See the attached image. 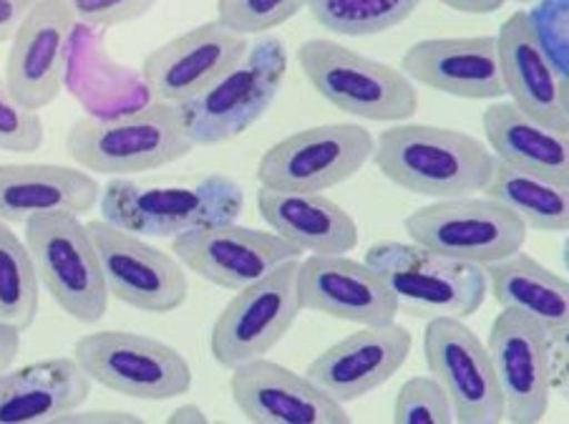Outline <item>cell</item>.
I'll list each match as a JSON object with an SVG mask.
<instances>
[{"label":"cell","mask_w":569,"mask_h":424,"mask_svg":"<svg viewBox=\"0 0 569 424\" xmlns=\"http://www.w3.org/2000/svg\"><path fill=\"white\" fill-rule=\"evenodd\" d=\"M248 49V36L234 33L220 21H207L147 53L141 79L157 101L182 103L230 71Z\"/></svg>","instance_id":"ac0fdd59"},{"label":"cell","mask_w":569,"mask_h":424,"mask_svg":"<svg viewBox=\"0 0 569 424\" xmlns=\"http://www.w3.org/2000/svg\"><path fill=\"white\" fill-rule=\"evenodd\" d=\"M423 0H308V11L328 33L363 39L398 28L419 11Z\"/></svg>","instance_id":"f546056e"},{"label":"cell","mask_w":569,"mask_h":424,"mask_svg":"<svg viewBox=\"0 0 569 424\" xmlns=\"http://www.w3.org/2000/svg\"><path fill=\"white\" fill-rule=\"evenodd\" d=\"M76 21L63 0H36L18 26L6 59V83L23 107L41 111L59 99L69 73Z\"/></svg>","instance_id":"e0dca14e"},{"label":"cell","mask_w":569,"mask_h":424,"mask_svg":"<svg viewBox=\"0 0 569 424\" xmlns=\"http://www.w3.org/2000/svg\"><path fill=\"white\" fill-rule=\"evenodd\" d=\"M73 359L89 374L91 384L121 397L167 402L192 390V366L159 338L134 332H93L73 346Z\"/></svg>","instance_id":"ba28073f"},{"label":"cell","mask_w":569,"mask_h":424,"mask_svg":"<svg viewBox=\"0 0 569 424\" xmlns=\"http://www.w3.org/2000/svg\"><path fill=\"white\" fill-rule=\"evenodd\" d=\"M529 18L549 53L567 71V0H542V8L537 13H529Z\"/></svg>","instance_id":"e575fe53"},{"label":"cell","mask_w":569,"mask_h":424,"mask_svg":"<svg viewBox=\"0 0 569 424\" xmlns=\"http://www.w3.org/2000/svg\"><path fill=\"white\" fill-rule=\"evenodd\" d=\"M46 129L38 111L23 107L0 79V152L33 155L43 147Z\"/></svg>","instance_id":"d6a6232c"},{"label":"cell","mask_w":569,"mask_h":424,"mask_svg":"<svg viewBox=\"0 0 569 424\" xmlns=\"http://www.w3.org/2000/svg\"><path fill=\"white\" fill-rule=\"evenodd\" d=\"M366 263L396 294L398 308L416 318L479 314L487 300V273L477 263L457 260L416 243L378 240Z\"/></svg>","instance_id":"8992f818"},{"label":"cell","mask_w":569,"mask_h":424,"mask_svg":"<svg viewBox=\"0 0 569 424\" xmlns=\"http://www.w3.org/2000/svg\"><path fill=\"white\" fill-rule=\"evenodd\" d=\"M423 359L429 374L449 394L459 424L505 422V402L491 366L487 344L463 318H429L423 332Z\"/></svg>","instance_id":"5bb4252c"},{"label":"cell","mask_w":569,"mask_h":424,"mask_svg":"<svg viewBox=\"0 0 569 424\" xmlns=\"http://www.w3.org/2000/svg\"><path fill=\"white\" fill-rule=\"evenodd\" d=\"M41 308V280L26 240L0 220V324L28 332Z\"/></svg>","instance_id":"f1b7e54d"},{"label":"cell","mask_w":569,"mask_h":424,"mask_svg":"<svg viewBox=\"0 0 569 424\" xmlns=\"http://www.w3.org/2000/svg\"><path fill=\"white\" fill-rule=\"evenodd\" d=\"M177 103L151 101L111 117L76 119L66 135V152L91 175L127 177L174 165L192 152Z\"/></svg>","instance_id":"3957f363"},{"label":"cell","mask_w":569,"mask_h":424,"mask_svg":"<svg viewBox=\"0 0 569 424\" xmlns=\"http://www.w3.org/2000/svg\"><path fill=\"white\" fill-rule=\"evenodd\" d=\"M401 71L413 83L467 101L507 97L499 71L497 36H451L416 41L403 53Z\"/></svg>","instance_id":"7402d4cb"},{"label":"cell","mask_w":569,"mask_h":424,"mask_svg":"<svg viewBox=\"0 0 569 424\" xmlns=\"http://www.w3.org/2000/svg\"><path fill=\"white\" fill-rule=\"evenodd\" d=\"M413 336L403 324L360 326L310 362L306 376L340 404H350L403 369Z\"/></svg>","instance_id":"44dd1931"},{"label":"cell","mask_w":569,"mask_h":424,"mask_svg":"<svg viewBox=\"0 0 569 424\" xmlns=\"http://www.w3.org/2000/svg\"><path fill=\"white\" fill-rule=\"evenodd\" d=\"M101 185L76 165H0V220L26 223L43 213L87 215L99 205Z\"/></svg>","instance_id":"cb8c5ba5"},{"label":"cell","mask_w":569,"mask_h":424,"mask_svg":"<svg viewBox=\"0 0 569 424\" xmlns=\"http://www.w3.org/2000/svg\"><path fill=\"white\" fill-rule=\"evenodd\" d=\"M172 240V256L184 268L224 290H240L282 263L302 258V250L278 233L237 223L182 233Z\"/></svg>","instance_id":"9a60e30c"},{"label":"cell","mask_w":569,"mask_h":424,"mask_svg":"<svg viewBox=\"0 0 569 424\" xmlns=\"http://www.w3.org/2000/svg\"><path fill=\"white\" fill-rule=\"evenodd\" d=\"M258 213L272 233L308 256H348L360 233L353 215L322 193H274L260 187Z\"/></svg>","instance_id":"d4e9b609"},{"label":"cell","mask_w":569,"mask_h":424,"mask_svg":"<svg viewBox=\"0 0 569 424\" xmlns=\"http://www.w3.org/2000/svg\"><path fill=\"white\" fill-rule=\"evenodd\" d=\"M288 66L284 43L274 36H260L230 71L202 93L177 103L192 145H227L258 125L278 99Z\"/></svg>","instance_id":"277c9868"},{"label":"cell","mask_w":569,"mask_h":424,"mask_svg":"<svg viewBox=\"0 0 569 424\" xmlns=\"http://www.w3.org/2000/svg\"><path fill=\"white\" fill-rule=\"evenodd\" d=\"M567 344L511 308H501L489 328L487 352L505 402V420L537 424L545 420L559 379V354Z\"/></svg>","instance_id":"8fae6325"},{"label":"cell","mask_w":569,"mask_h":424,"mask_svg":"<svg viewBox=\"0 0 569 424\" xmlns=\"http://www.w3.org/2000/svg\"><path fill=\"white\" fill-rule=\"evenodd\" d=\"M499 71L517 109L539 125L569 135L567 71L555 61L527 11L511 13L497 33Z\"/></svg>","instance_id":"2e32d148"},{"label":"cell","mask_w":569,"mask_h":424,"mask_svg":"<svg viewBox=\"0 0 569 424\" xmlns=\"http://www.w3.org/2000/svg\"><path fill=\"white\" fill-rule=\"evenodd\" d=\"M393 422L396 424H413V422H431V424H453V410L449 394L443 386L433 379L431 374L411 376L396 392L393 402Z\"/></svg>","instance_id":"1f68e13d"},{"label":"cell","mask_w":569,"mask_h":424,"mask_svg":"<svg viewBox=\"0 0 569 424\" xmlns=\"http://www.w3.org/2000/svg\"><path fill=\"white\" fill-rule=\"evenodd\" d=\"M21 354V332L8 324H0V374L11 369Z\"/></svg>","instance_id":"74e56055"},{"label":"cell","mask_w":569,"mask_h":424,"mask_svg":"<svg viewBox=\"0 0 569 424\" xmlns=\"http://www.w3.org/2000/svg\"><path fill=\"white\" fill-rule=\"evenodd\" d=\"M99 207L103 220L141 238H177L182 233L237 223L244 193L224 175H207L184 185L117 177L103 185Z\"/></svg>","instance_id":"7a4b0ae2"},{"label":"cell","mask_w":569,"mask_h":424,"mask_svg":"<svg viewBox=\"0 0 569 424\" xmlns=\"http://www.w3.org/2000/svg\"><path fill=\"white\" fill-rule=\"evenodd\" d=\"M306 6L308 0H217V21L240 36H264Z\"/></svg>","instance_id":"4dcf8cb0"},{"label":"cell","mask_w":569,"mask_h":424,"mask_svg":"<svg viewBox=\"0 0 569 424\" xmlns=\"http://www.w3.org/2000/svg\"><path fill=\"white\" fill-rule=\"evenodd\" d=\"M371 159L388 183L433 200L481 195L495 169L487 141L411 119L383 129Z\"/></svg>","instance_id":"6da1fadb"},{"label":"cell","mask_w":569,"mask_h":424,"mask_svg":"<svg viewBox=\"0 0 569 424\" xmlns=\"http://www.w3.org/2000/svg\"><path fill=\"white\" fill-rule=\"evenodd\" d=\"M376 137L356 121L318 125L288 135L260 157L258 183L274 193H326L371 162Z\"/></svg>","instance_id":"9c48e42d"},{"label":"cell","mask_w":569,"mask_h":424,"mask_svg":"<svg viewBox=\"0 0 569 424\" xmlns=\"http://www.w3.org/2000/svg\"><path fill=\"white\" fill-rule=\"evenodd\" d=\"M63 3L71 11L76 26L109 31V28L141 21L159 0H63Z\"/></svg>","instance_id":"836d02e7"},{"label":"cell","mask_w":569,"mask_h":424,"mask_svg":"<svg viewBox=\"0 0 569 424\" xmlns=\"http://www.w3.org/2000/svg\"><path fill=\"white\" fill-rule=\"evenodd\" d=\"M36 0H0V43L11 41Z\"/></svg>","instance_id":"8d00e7d4"},{"label":"cell","mask_w":569,"mask_h":424,"mask_svg":"<svg viewBox=\"0 0 569 424\" xmlns=\"http://www.w3.org/2000/svg\"><path fill=\"white\" fill-rule=\"evenodd\" d=\"M481 195L515 213L527 230L567 233L569 228V185L549 183L495 159V169Z\"/></svg>","instance_id":"83f0119b"},{"label":"cell","mask_w":569,"mask_h":424,"mask_svg":"<svg viewBox=\"0 0 569 424\" xmlns=\"http://www.w3.org/2000/svg\"><path fill=\"white\" fill-rule=\"evenodd\" d=\"M509 3V0H507ZM511 3H521V6H532V3H537V0H511Z\"/></svg>","instance_id":"60d3db41"},{"label":"cell","mask_w":569,"mask_h":424,"mask_svg":"<svg viewBox=\"0 0 569 424\" xmlns=\"http://www.w3.org/2000/svg\"><path fill=\"white\" fill-rule=\"evenodd\" d=\"M167 422L172 424H204L210 422V417L197 407V404H182V407H177L172 414H169Z\"/></svg>","instance_id":"ab89813d"},{"label":"cell","mask_w":569,"mask_h":424,"mask_svg":"<svg viewBox=\"0 0 569 424\" xmlns=\"http://www.w3.org/2000/svg\"><path fill=\"white\" fill-rule=\"evenodd\" d=\"M61 422H71V424H141L144 420L139 414L131 412H119V410H89L83 412V407L73 410L69 414H63Z\"/></svg>","instance_id":"d590c367"},{"label":"cell","mask_w":569,"mask_h":424,"mask_svg":"<svg viewBox=\"0 0 569 424\" xmlns=\"http://www.w3.org/2000/svg\"><path fill=\"white\" fill-rule=\"evenodd\" d=\"M302 310L360 326L391 324L401 314L396 294L366 260L348 256H308L298 263Z\"/></svg>","instance_id":"ffe728a7"},{"label":"cell","mask_w":569,"mask_h":424,"mask_svg":"<svg viewBox=\"0 0 569 424\" xmlns=\"http://www.w3.org/2000/svg\"><path fill=\"white\" fill-rule=\"evenodd\" d=\"M439 3L467 16H489L501 11L507 0H439Z\"/></svg>","instance_id":"f35d334b"},{"label":"cell","mask_w":569,"mask_h":424,"mask_svg":"<svg viewBox=\"0 0 569 424\" xmlns=\"http://www.w3.org/2000/svg\"><path fill=\"white\" fill-rule=\"evenodd\" d=\"M481 121L489 152L499 162L569 185V135L539 125L511 101H491Z\"/></svg>","instance_id":"484cf974"},{"label":"cell","mask_w":569,"mask_h":424,"mask_svg":"<svg viewBox=\"0 0 569 424\" xmlns=\"http://www.w3.org/2000/svg\"><path fill=\"white\" fill-rule=\"evenodd\" d=\"M87 228L97 245L109 296L147 314H172L187 304V268L172 253L103 218L87 223Z\"/></svg>","instance_id":"4fadbf2b"},{"label":"cell","mask_w":569,"mask_h":424,"mask_svg":"<svg viewBox=\"0 0 569 424\" xmlns=\"http://www.w3.org/2000/svg\"><path fill=\"white\" fill-rule=\"evenodd\" d=\"M483 273H487L489 294L501 308L517 310L529 322L542 326L557 342H565L569 328L567 278L521 250L489 263L483 266Z\"/></svg>","instance_id":"4316f807"},{"label":"cell","mask_w":569,"mask_h":424,"mask_svg":"<svg viewBox=\"0 0 569 424\" xmlns=\"http://www.w3.org/2000/svg\"><path fill=\"white\" fill-rule=\"evenodd\" d=\"M298 263L292 258L268 276L234 290L214 318L210 348L214 362L224 369H234L260 356H268L278 346L300 316L298 298Z\"/></svg>","instance_id":"7c38bea8"},{"label":"cell","mask_w":569,"mask_h":424,"mask_svg":"<svg viewBox=\"0 0 569 424\" xmlns=\"http://www.w3.org/2000/svg\"><path fill=\"white\" fill-rule=\"evenodd\" d=\"M230 394L252 424H350L346 404L322 392L306 374L260 356L234 366Z\"/></svg>","instance_id":"d6986e66"},{"label":"cell","mask_w":569,"mask_h":424,"mask_svg":"<svg viewBox=\"0 0 569 424\" xmlns=\"http://www.w3.org/2000/svg\"><path fill=\"white\" fill-rule=\"evenodd\" d=\"M411 243L441 256L489 266L527 243V225L487 195L446 197L423 205L403 220Z\"/></svg>","instance_id":"30bf717a"},{"label":"cell","mask_w":569,"mask_h":424,"mask_svg":"<svg viewBox=\"0 0 569 424\" xmlns=\"http://www.w3.org/2000/svg\"><path fill=\"white\" fill-rule=\"evenodd\" d=\"M298 63L310 87L348 117L398 125L419 111V89L401 69L338 41H302Z\"/></svg>","instance_id":"5b68a950"},{"label":"cell","mask_w":569,"mask_h":424,"mask_svg":"<svg viewBox=\"0 0 569 424\" xmlns=\"http://www.w3.org/2000/svg\"><path fill=\"white\" fill-rule=\"evenodd\" d=\"M89 397L91 379L73 356L11 366L0 374V424L61 422Z\"/></svg>","instance_id":"603a6c76"},{"label":"cell","mask_w":569,"mask_h":424,"mask_svg":"<svg viewBox=\"0 0 569 424\" xmlns=\"http://www.w3.org/2000/svg\"><path fill=\"white\" fill-rule=\"evenodd\" d=\"M41 286L66 316L99 324L109 310V288L87 223L73 213H43L23 223Z\"/></svg>","instance_id":"52a82bcc"}]
</instances>
